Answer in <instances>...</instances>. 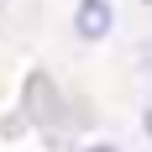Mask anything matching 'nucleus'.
Segmentation results:
<instances>
[{
	"label": "nucleus",
	"instance_id": "1",
	"mask_svg": "<svg viewBox=\"0 0 152 152\" xmlns=\"http://www.w3.org/2000/svg\"><path fill=\"white\" fill-rule=\"evenodd\" d=\"M110 0H79V16H74V31L84 37V42H100V37H110Z\"/></svg>",
	"mask_w": 152,
	"mask_h": 152
},
{
	"label": "nucleus",
	"instance_id": "2",
	"mask_svg": "<svg viewBox=\"0 0 152 152\" xmlns=\"http://www.w3.org/2000/svg\"><path fill=\"white\" fill-rule=\"evenodd\" d=\"M84 152H121V147H110V142H100V147H84Z\"/></svg>",
	"mask_w": 152,
	"mask_h": 152
}]
</instances>
